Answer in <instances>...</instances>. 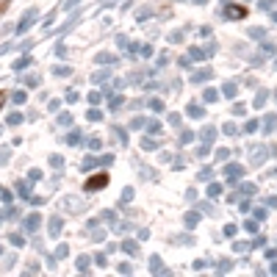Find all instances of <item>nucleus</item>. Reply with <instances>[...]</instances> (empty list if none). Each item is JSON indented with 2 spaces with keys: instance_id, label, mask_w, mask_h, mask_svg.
Masks as SVG:
<instances>
[{
  "instance_id": "1",
  "label": "nucleus",
  "mask_w": 277,
  "mask_h": 277,
  "mask_svg": "<svg viewBox=\"0 0 277 277\" xmlns=\"http://www.w3.org/2000/svg\"><path fill=\"white\" fill-rule=\"evenodd\" d=\"M103 183H105V178H92V180H89V188H100Z\"/></svg>"
}]
</instances>
